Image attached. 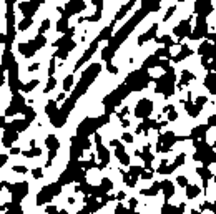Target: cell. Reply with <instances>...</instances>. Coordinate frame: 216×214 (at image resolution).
I'll return each instance as SVG.
<instances>
[{
	"mask_svg": "<svg viewBox=\"0 0 216 214\" xmlns=\"http://www.w3.org/2000/svg\"><path fill=\"white\" fill-rule=\"evenodd\" d=\"M199 194V188L198 186H186V197L193 199V197H196Z\"/></svg>",
	"mask_w": 216,
	"mask_h": 214,
	"instance_id": "3",
	"label": "cell"
},
{
	"mask_svg": "<svg viewBox=\"0 0 216 214\" xmlns=\"http://www.w3.org/2000/svg\"><path fill=\"white\" fill-rule=\"evenodd\" d=\"M57 28H58L60 32H65V30H67V18H62V20L57 23Z\"/></svg>",
	"mask_w": 216,
	"mask_h": 214,
	"instance_id": "6",
	"label": "cell"
},
{
	"mask_svg": "<svg viewBox=\"0 0 216 214\" xmlns=\"http://www.w3.org/2000/svg\"><path fill=\"white\" fill-rule=\"evenodd\" d=\"M48 25H50V20H43V22H42V28H40V32H45V30L48 28Z\"/></svg>",
	"mask_w": 216,
	"mask_h": 214,
	"instance_id": "9",
	"label": "cell"
},
{
	"mask_svg": "<svg viewBox=\"0 0 216 214\" xmlns=\"http://www.w3.org/2000/svg\"><path fill=\"white\" fill-rule=\"evenodd\" d=\"M176 183H178V184H180L181 188H186V186H188V181H186V178H185V176H178Z\"/></svg>",
	"mask_w": 216,
	"mask_h": 214,
	"instance_id": "7",
	"label": "cell"
},
{
	"mask_svg": "<svg viewBox=\"0 0 216 214\" xmlns=\"http://www.w3.org/2000/svg\"><path fill=\"white\" fill-rule=\"evenodd\" d=\"M210 125H216V116H213V118L210 120Z\"/></svg>",
	"mask_w": 216,
	"mask_h": 214,
	"instance_id": "14",
	"label": "cell"
},
{
	"mask_svg": "<svg viewBox=\"0 0 216 214\" xmlns=\"http://www.w3.org/2000/svg\"><path fill=\"white\" fill-rule=\"evenodd\" d=\"M100 188H101V189H103L105 193H108V191L111 189V188H113V183H111V181L108 179V178H105V179L101 181V184H100Z\"/></svg>",
	"mask_w": 216,
	"mask_h": 214,
	"instance_id": "5",
	"label": "cell"
},
{
	"mask_svg": "<svg viewBox=\"0 0 216 214\" xmlns=\"http://www.w3.org/2000/svg\"><path fill=\"white\" fill-rule=\"evenodd\" d=\"M32 174H33V178L40 179V178H42V169H33V171H32Z\"/></svg>",
	"mask_w": 216,
	"mask_h": 214,
	"instance_id": "10",
	"label": "cell"
},
{
	"mask_svg": "<svg viewBox=\"0 0 216 214\" xmlns=\"http://www.w3.org/2000/svg\"><path fill=\"white\" fill-rule=\"evenodd\" d=\"M151 103L148 100H141L140 105L136 106V116H148V113H151Z\"/></svg>",
	"mask_w": 216,
	"mask_h": 214,
	"instance_id": "1",
	"label": "cell"
},
{
	"mask_svg": "<svg viewBox=\"0 0 216 214\" xmlns=\"http://www.w3.org/2000/svg\"><path fill=\"white\" fill-rule=\"evenodd\" d=\"M161 189H163L165 197H166V199H168V197H171V194H173V191H175L169 181H165V183H161Z\"/></svg>",
	"mask_w": 216,
	"mask_h": 214,
	"instance_id": "2",
	"label": "cell"
},
{
	"mask_svg": "<svg viewBox=\"0 0 216 214\" xmlns=\"http://www.w3.org/2000/svg\"><path fill=\"white\" fill-rule=\"evenodd\" d=\"M176 118H178V113H176V111L169 113V116H168V120H171V121H173V120H176Z\"/></svg>",
	"mask_w": 216,
	"mask_h": 214,
	"instance_id": "11",
	"label": "cell"
},
{
	"mask_svg": "<svg viewBox=\"0 0 216 214\" xmlns=\"http://www.w3.org/2000/svg\"><path fill=\"white\" fill-rule=\"evenodd\" d=\"M20 153V148H12V154H18Z\"/></svg>",
	"mask_w": 216,
	"mask_h": 214,
	"instance_id": "13",
	"label": "cell"
},
{
	"mask_svg": "<svg viewBox=\"0 0 216 214\" xmlns=\"http://www.w3.org/2000/svg\"><path fill=\"white\" fill-rule=\"evenodd\" d=\"M72 85H73V76H67V80H65V90H70Z\"/></svg>",
	"mask_w": 216,
	"mask_h": 214,
	"instance_id": "8",
	"label": "cell"
},
{
	"mask_svg": "<svg viewBox=\"0 0 216 214\" xmlns=\"http://www.w3.org/2000/svg\"><path fill=\"white\" fill-rule=\"evenodd\" d=\"M123 139H125V141H128V143H130V141H131L133 138H131V136H130L128 133H125V134H123Z\"/></svg>",
	"mask_w": 216,
	"mask_h": 214,
	"instance_id": "12",
	"label": "cell"
},
{
	"mask_svg": "<svg viewBox=\"0 0 216 214\" xmlns=\"http://www.w3.org/2000/svg\"><path fill=\"white\" fill-rule=\"evenodd\" d=\"M45 145H47L50 150H57V148H58V139L55 138L53 134H50V136L45 139Z\"/></svg>",
	"mask_w": 216,
	"mask_h": 214,
	"instance_id": "4",
	"label": "cell"
}]
</instances>
